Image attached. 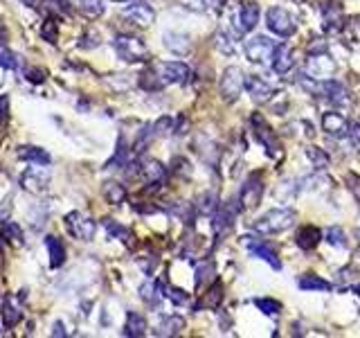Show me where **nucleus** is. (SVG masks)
<instances>
[{
    "label": "nucleus",
    "mask_w": 360,
    "mask_h": 338,
    "mask_svg": "<svg viewBox=\"0 0 360 338\" xmlns=\"http://www.w3.org/2000/svg\"><path fill=\"white\" fill-rule=\"evenodd\" d=\"M160 293H162V297H167V300L178 304V307H183V304L190 302V295H187L183 289H176L171 284H160Z\"/></svg>",
    "instance_id": "72a5a7b5"
},
{
    "label": "nucleus",
    "mask_w": 360,
    "mask_h": 338,
    "mask_svg": "<svg viewBox=\"0 0 360 338\" xmlns=\"http://www.w3.org/2000/svg\"><path fill=\"white\" fill-rule=\"evenodd\" d=\"M250 124H252V133H255L257 142L264 144L266 154L270 158H280L282 156V144H280V140H277L275 131L270 128V124L264 120V115L255 113V115L250 117Z\"/></svg>",
    "instance_id": "7ed1b4c3"
},
{
    "label": "nucleus",
    "mask_w": 360,
    "mask_h": 338,
    "mask_svg": "<svg viewBox=\"0 0 360 338\" xmlns=\"http://www.w3.org/2000/svg\"><path fill=\"white\" fill-rule=\"evenodd\" d=\"M126 21H131L133 25L137 27H149L151 23L155 21V12L151 5L146 3H131L128 7H124V12H122Z\"/></svg>",
    "instance_id": "ddd939ff"
},
{
    "label": "nucleus",
    "mask_w": 360,
    "mask_h": 338,
    "mask_svg": "<svg viewBox=\"0 0 360 338\" xmlns=\"http://www.w3.org/2000/svg\"><path fill=\"white\" fill-rule=\"evenodd\" d=\"M126 165H128V147L124 144V138H120L115 156L106 163V169H117V167H126Z\"/></svg>",
    "instance_id": "e433bc0d"
},
{
    "label": "nucleus",
    "mask_w": 360,
    "mask_h": 338,
    "mask_svg": "<svg viewBox=\"0 0 360 338\" xmlns=\"http://www.w3.org/2000/svg\"><path fill=\"white\" fill-rule=\"evenodd\" d=\"M144 334H146V318L137 311H128L126 313V325H124V336L140 338Z\"/></svg>",
    "instance_id": "b1692460"
},
{
    "label": "nucleus",
    "mask_w": 360,
    "mask_h": 338,
    "mask_svg": "<svg viewBox=\"0 0 360 338\" xmlns=\"http://www.w3.org/2000/svg\"><path fill=\"white\" fill-rule=\"evenodd\" d=\"M0 68H5V70L19 68V59H16V54L5 43H0Z\"/></svg>",
    "instance_id": "c03bdc74"
},
{
    "label": "nucleus",
    "mask_w": 360,
    "mask_h": 338,
    "mask_svg": "<svg viewBox=\"0 0 360 338\" xmlns=\"http://www.w3.org/2000/svg\"><path fill=\"white\" fill-rule=\"evenodd\" d=\"M0 316L5 320V327H14L21 323L23 318V311H21V304H19V297L16 295H5L3 297V307H0Z\"/></svg>",
    "instance_id": "6ab92c4d"
},
{
    "label": "nucleus",
    "mask_w": 360,
    "mask_h": 338,
    "mask_svg": "<svg viewBox=\"0 0 360 338\" xmlns=\"http://www.w3.org/2000/svg\"><path fill=\"white\" fill-rule=\"evenodd\" d=\"M140 174L146 183H162V179L167 176V167L151 158V160H144L140 165Z\"/></svg>",
    "instance_id": "5701e85b"
},
{
    "label": "nucleus",
    "mask_w": 360,
    "mask_h": 338,
    "mask_svg": "<svg viewBox=\"0 0 360 338\" xmlns=\"http://www.w3.org/2000/svg\"><path fill=\"white\" fill-rule=\"evenodd\" d=\"M216 47L223 54H232L234 52V45H232V41L230 38H227V34H223V32H221V34H216Z\"/></svg>",
    "instance_id": "3c124183"
},
{
    "label": "nucleus",
    "mask_w": 360,
    "mask_h": 338,
    "mask_svg": "<svg viewBox=\"0 0 360 338\" xmlns=\"http://www.w3.org/2000/svg\"><path fill=\"white\" fill-rule=\"evenodd\" d=\"M63 223H65V230L79 241H90L95 237L97 223L90 219V216H86L84 212H68Z\"/></svg>",
    "instance_id": "39448f33"
},
{
    "label": "nucleus",
    "mask_w": 360,
    "mask_h": 338,
    "mask_svg": "<svg viewBox=\"0 0 360 338\" xmlns=\"http://www.w3.org/2000/svg\"><path fill=\"white\" fill-rule=\"evenodd\" d=\"M185 329V320L180 316H167L162 318L158 327H155V336H178Z\"/></svg>",
    "instance_id": "bb28decb"
},
{
    "label": "nucleus",
    "mask_w": 360,
    "mask_h": 338,
    "mask_svg": "<svg viewBox=\"0 0 360 338\" xmlns=\"http://www.w3.org/2000/svg\"><path fill=\"white\" fill-rule=\"evenodd\" d=\"M155 72L165 84H185L190 79V66L183 61H162L155 66Z\"/></svg>",
    "instance_id": "9d476101"
},
{
    "label": "nucleus",
    "mask_w": 360,
    "mask_h": 338,
    "mask_svg": "<svg viewBox=\"0 0 360 338\" xmlns=\"http://www.w3.org/2000/svg\"><path fill=\"white\" fill-rule=\"evenodd\" d=\"M97 45H100V34H97V32H86V34L81 36V43H79L81 50H95Z\"/></svg>",
    "instance_id": "8fccbe9b"
},
{
    "label": "nucleus",
    "mask_w": 360,
    "mask_h": 338,
    "mask_svg": "<svg viewBox=\"0 0 360 338\" xmlns=\"http://www.w3.org/2000/svg\"><path fill=\"white\" fill-rule=\"evenodd\" d=\"M322 232L315 228V225H302L295 235V244L302 248V251H313V248L320 244Z\"/></svg>",
    "instance_id": "aec40b11"
},
{
    "label": "nucleus",
    "mask_w": 360,
    "mask_h": 338,
    "mask_svg": "<svg viewBox=\"0 0 360 338\" xmlns=\"http://www.w3.org/2000/svg\"><path fill=\"white\" fill-rule=\"evenodd\" d=\"M52 336H59V338H63V336H65L63 323H54V325H52Z\"/></svg>",
    "instance_id": "4d7b16f0"
},
{
    "label": "nucleus",
    "mask_w": 360,
    "mask_h": 338,
    "mask_svg": "<svg viewBox=\"0 0 360 338\" xmlns=\"http://www.w3.org/2000/svg\"><path fill=\"white\" fill-rule=\"evenodd\" d=\"M41 38L47 43H56V38H59V30H56V19H47L43 25H41Z\"/></svg>",
    "instance_id": "37998d69"
},
{
    "label": "nucleus",
    "mask_w": 360,
    "mask_h": 338,
    "mask_svg": "<svg viewBox=\"0 0 360 338\" xmlns=\"http://www.w3.org/2000/svg\"><path fill=\"white\" fill-rule=\"evenodd\" d=\"M160 291V284L158 282H144V284L140 286V297L146 302V304H151V307H155V302L160 300L162 293Z\"/></svg>",
    "instance_id": "c9c22d12"
},
{
    "label": "nucleus",
    "mask_w": 360,
    "mask_h": 338,
    "mask_svg": "<svg viewBox=\"0 0 360 338\" xmlns=\"http://www.w3.org/2000/svg\"><path fill=\"white\" fill-rule=\"evenodd\" d=\"M174 163L178 165V167H176V172H178V174H190V172H192V169H190V163H187V160L176 158Z\"/></svg>",
    "instance_id": "5fc2aeb1"
},
{
    "label": "nucleus",
    "mask_w": 360,
    "mask_h": 338,
    "mask_svg": "<svg viewBox=\"0 0 360 338\" xmlns=\"http://www.w3.org/2000/svg\"><path fill=\"white\" fill-rule=\"evenodd\" d=\"M23 3H27V5L32 7V5H34V0H23Z\"/></svg>",
    "instance_id": "13d9d810"
},
{
    "label": "nucleus",
    "mask_w": 360,
    "mask_h": 338,
    "mask_svg": "<svg viewBox=\"0 0 360 338\" xmlns=\"http://www.w3.org/2000/svg\"><path fill=\"white\" fill-rule=\"evenodd\" d=\"M320 95L329 100L333 106H347V104H351V98H349L345 84L335 82V79H324Z\"/></svg>",
    "instance_id": "dca6fc26"
},
{
    "label": "nucleus",
    "mask_w": 360,
    "mask_h": 338,
    "mask_svg": "<svg viewBox=\"0 0 360 338\" xmlns=\"http://www.w3.org/2000/svg\"><path fill=\"white\" fill-rule=\"evenodd\" d=\"M104 196L109 203L113 205H120V203H124V199H126V190H124V185H120V183H104Z\"/></svg>",
    "instance_id": "7c9ffc66"
},
{
    "label": "nucleus",
    "mask_w": 360,
    "mask_h": 338,
    "mask_svg": "<svg viewBox=\"0 0 360 338\" xmlns=\"http://www.w3.org/2000/svg\"><path fill=\"white\" fill-rule=\"evenodd\" d=\"M214 262H203V264H199V269H196V286H203L205 282H210V280H214Z\"/></svg>",
    "instance_id": "58836bf2"
},
{
    "label": "nucleus",
    "mask_w": 360,
    "mask_h": 338,
    "mask_svg": "<svg viewBox=\"0 0 360 338\" xmlns=\"http://www.w3.org/2000/svg\"><path fill=\"white\" fill-rule=\"evenodd\" d=\"M243 88H245V77H243L241 68H236V66L225 68L223 75H221V84H218L221 98H223L227 104H232L241 95Z\"/></svg>",
    "instance_id": "20e7f679"
},
{
    "label": "nucleus",
    "mask_w": 360,
    "mask_h": 338,
    "mask_svg": "<svg viewBox=\"0 0 360 338\" xmlns=\"http://www.w3.org/2000/svg\"><path fill=\"white\" fill-rule=\"evenodd\" d=\"M324 237H326V241H329V244L335 246V248H345V246H347L345 230H342L340 225H331V228L324 232Z\"/></svg>",
    "instance_id": "ea45409f"
},
{
    "label": "nucleus",
    "mask_w": 360,
    "mask_h": 338,
    "mask_svg": "<svg viewBox=\"0 0 360 338\" xmlns=\"http://www.w3.org/2000/svg\"><path fill=\"white\" fill-rule=\"evenodd\" d=\"M261 196H264V179H261L259 174H250L248 179H245L241 192H239L241 205L243 207H255V205H259Z\"/></svg>",
    "instance_id": "f8f14e48"
},
{
    "label": "nucleus",
    "mask_w": 360,
    "mask_h": 338,
    "mask_svg": "<svg viewBox=\"0 0 360 338\" xmlns=\"http://www.w3.org/2000/svg\"><path fill=\"white\" fill-rule=\"evenodd\" d=\"M297 284L302 291H331L333 289L331 282L322 280L320 275H302Z\"/></svg>",
    "instance_id": "c756f323"
},
{
    "label": "nucleus",
    "mask_w": 360,
    "mask_h": 338,
    "mask_svg": "<svg viewBox=\"0 0 360 338\" xmlns=\"http://www.w3.org/2000/svg\"><path fill=\"white\" fill-rule=\"evenodd\" d=\"M165 45L169 47L171 52H176V54H187L192 50L190 38H187L185 34H178V32H167V34H165Z\"/></svg>",
    "instance_id": "c85d7f7f"
},
{
    "label": "nucleus",
    "mask_w": 360,
    "mask_h": 338,
    "mask_svg": "<svg viewBox=\"0 0 360 338\" xmlns=\"http://www.w3.org/2000/svg\"><path fill=\"white\" fill-rule=\"evenodd\" d=\"M23 77H25L30 84H43L45 79H47L45 70L34 68V66H30V68H25V70H23Z\"/></svg>",
    "instance_id": "de8ad7c7"
},
{
    "label": "nucleus",
    "mask_w": 360,
    "mask_h": 338,
    "mask_svg": "<svg viewBox=\"0 0 360 338\" xmlns=\"http://www.w3.org/2000/svg\"><path fill=\"white\" fill-rule=\"evenodd\" d=\"M221 300H223V284L221 282H214L210 289H207V293H203L201 297V302L196 304V309H218L221 307Z\"/></svg>",
    "instance_id": "a878e982"
},
{
    "label": "nucleus",
    "mask_w": 360,
    "mask_h": 338,
    "mask_svg": "<svg viewBox=\"0 0 360 338\" xmlns=\"http://www.w3.org/2000/svg\"><path fill=\"white\" fill-rule=\"evenodd\" d=\"M183 3H185V7H190V10H194V12H205L210 0H183Z\"/></svg>",
    "instance_id": "864d4df0"
},
{
    "label": "nucleus",
    "mask_w": 360,
    "mask_h": 338,
    "mask_svg": "<svg viewBox=\"0 0 360 338\" xmlns=\"http://www.w3.org/2000/svg\"><path fill=\"white\" fill-rule=\"evenodd\" d=\"M266 25L270 32H275L277 36H284V38L293 36L297 30L295 19H293L286 10H282V7H270L266 14Z\"/></svg>",
    "instance_id": "423d86ee"
},
{
    "label": "nucleus",
    "mask_w": 360,
    "mask_h": 338,
    "mask_svg": "<svg viewBox=\"0 0 360 338\" xmlns=\"http://www.w3.org/2000/svg\"><path fill=\"white\" fill-rule=\"evenodd\" d=\"M16 156L21 160H25V163H38V165H50L52 158L47 154L45 149L41 147H32V144H25V147H19L16 149Z\"/></svg>",
    "instance_id": "4be33fe9"
},
{
    "label": "nucleus",
    "mask_w": 360,
    "mask_h": 338,
    "mask_svg": "<svg viewBox=\"0 0 360 338\" xmlns=\"http://www.w3.org/2000/svg\"><path fill=\"white\" fill-rule=\"evenodd\" d=\"M306 158L313 163L315 169H326V167H329V156H326L324 151L317 149V147H308L306 149Z\"/></svg>",
    "instance_id": "79ce46f5"
},
{
    "label": "nucleus",
    "mask_w": 360,
    "mask_h": 338,
    "mask_svg": "<svg viewBox=\"0 0 360 338\" xmlns=\"http://www.w3.org/2000/svg\"><path fill=\"white\" fill-rule=\"evenodd\" d=\"M199 210L203 214H214L218 210V199L214 192H205V194L199 199Z\"/></svg>",
    "instance_id": "a19ab883"
},
{
    "label": "nucleus",
    "mask_w": 360,
    "mask_h": 338,
    "mask_svg": "<svg viewBox=\"0 0 360 338\" xmlns=\"http://www.w3.org/2000/svg\"><path fill=\"white\" fill-rule=\"evenodd\" d=\"M151 131H153V135H167V133H171V131H174V117L162 115L158 122L151 126Z\"/></svg>",
    "instance_id": "49530a36"
},
{
    "label": "nucleus",
    "mask_w": 360,
    "mask_h": 338,
    "mask_svg": "<svg viewBox=\"0 0 360 338\" xmlns=\"http://www.w3.org/2000/svg\"><path fill=\"white\" fill-rule=\"evenodd\" d=\"M245 56L248 61L252 63H266L268 59H273V50H275V43L270 41L268 36H252L245 41L243 45Z\"/></svg>",
    "instance_id": "6e6552de"
},
{
    "label": "nucleus",
    "mask_w": 360,
    "mask_h": 338,
    "mask_svg": "<svg viewBox=\"0 0 360 338\" xmlns=\"http://www.w3.org/2000/svg\"><path fill=\"white\" fill-rule=\"evenodd\" d=\"M104 228L109 235H113L115 239H122V241H128V230L124 228V225H120L117 221L113 219H104Z\"/></svg>",
    "instance_id": "a18cd8bd"
},
{
    "label": "nucleus",
    "mask_w": 360,
    "mask_h": 338,
    "mask_svg": "<svg viewBox=\"0 0 360 338\" xmlns=\"http://www.w3.org/2000/svg\"><path fill=\"white\" fill-rule=\"evenodd\" d=\"M140 86L144 88V91L155 93V91H162L167 84L160 79V75L155 72V68H151V70H146V72H142V75H140Z\"/></svg>",
    "instance_id": "2f4dec72"
},
{
    "label": "nucleus",
    "mask_w": 360,
    "mask_h": 338,
    "mask_svg": "<svg viewBox=\"0 0 360 338\" xmlns=\"http://www.w3.org/2000/svg\"><path fill=\"white\" fill-rule=\"evenodd\" d=\"M293 223H295V212L286 210V207H275V210H268L252 221V230L259 235H275V232L289 230Z\"/></svg>",
    "instance_id": "f257e3e1"
},
{
    "label": "nucleus",
    "mask_w": 360,
    "mask_h": 338,
    "mask_svg": "<svg viewBox=\"0 0 360 338\" xmlns=\"http://www.w3.org/2000/svg\"><path fill=\"white\" fill-rule=\"evenodd\" d=\"M0 264H3V251H0Z\"/></svg>",
    "instance_id": "bf43d9fd"
},
{
    "label": "nucleus",
    "mask_w": 360,
    "mask_h": 338,
    "mask_svg": "<svg viewBox=\"0 0 360 338\" xmlns=\"http://www.w3.org/2000/svg\"><path fill=\"white\" fill-rule=\"evenodd\" d=\"M45 246H47V253H50V267L52 269L63 267V262H65V246L61 244V239L59 237H45Z\"/></svg>",
    "instance_id": "cd10ccee"
},
{
    "label": "nucleus",
    "mask_w": 360,
    "mask_h": 338,
    "mask_svg": "<svg viewBox=\"0 0 360 338\" xmlns=\"http://www.w3.org/2000/svg\"><path fill=\"white\" fill-rule=\"evenodd\" d=\"M349 30H351V34H354L356 41H360V19H351Z\"/></svg>",
    "instance_id": "6e6d98bb"
},
{
    "label": "nucleus",
    "mask_w": 360,
    "mask_h": 338,
    "mask_svg": "<svg viewBox=\"0 0 360 338\" xmlns=\"http://www.w3.org/2000/svg\"><path fill=\"white\" fill-rule=\"evenodd\" d=\"M245 91H248L255 104H266L273 100V88L261 77H245Z\"/></svg>",
    "instance_id": "a211bd4d"
},
{
    "label": "nucleus",
    "mask_w": 360,
    "mask_h": 338,
    "mask_svg": "<svg viewBox=\"0 0 360 338\" xmlns=\"http://www.w3.org/2000/svg\"><path fill=\"white\" fill-rule=\"evenodd\" d=\"M335 68H338V66H335V61L326 52L311 54L308 61H306L308 75L313 77V79H317V82H324V79H329L333 72H335Z\"/></svg>",
    "instance_id": "1a4fd4ad"
},
{
    "label": "nucleus",
    "mask_w": 360,
    "mask_h": 338,
    "mask_svg": "<svg viewBox=\"0 0 360 338\" xmlns=\"http://www.w3.org/2000/svg\"><path fill=\"white\" fill-rule=\"evenodd\" d=\"M0 235H3V239L12 241V244H21L23 228L16 221H3V225H0Z\"/></svg>",
    "instance_id": "f704fd0d"
},
{
    "label": "nucleus",
    "mask_w": 360,
    "mask_h": 338,
    "mask_svg": "<svg viewBox=\"0 0 360 338\" xmlns=\"http://www.w3.org/2000/svg\"><path fill=\"white\" fill-rule=\"evenodd\" d=\"M7 120H10V98L0 95V126H5Z\"/></svg>",
    "instance_id": "603ef678"
},
{
    "label": "nucleus",
    "mask_w": 360,
    "mask_h": 338,
    "mask_svg": "<svg viewBox=\"0 0 360 338\" xmlns=\"http://www.w3.org/2000/svg\"><path fill=\"white\" fill-rule=\"evenodd\" d=\"M322 128L333 138H342V135H347L351 131V124L349 120L342 115L338 111H326L322 115Z\"/></svg>",
    "instance_id": "2eb2a0df"
},
{
    "label": "nucleus",
    "mask_w": 360,
    "mask_h": 338,
    "mask_svg": "<svg viewBox=\"0 0 360 338\" xmlns=\"http://www.w3.org/2000/svg\"><path fill=\"white\" fill-rule=\"evenodd\" d=\"M77 10L86 16V19H100L104 14V5L102 0H75Z\"/></svg>",
    "instance_id": "473e14b6"
},
{
    "label": "nucleus",
    "mask_w": 360,
    "mask_h": 338,
    "mask_svg": "<svg viewBox=\"0 0 360 338\" xmlns=\"http://www.w3.org/2000/svg\"><path fill=\"white\" fill-rule=\"evenodd\" d=\"M50 179H52V172L47 169V165L32 163V167L25 169L21 176V185L27 192H43L47 185H50Z\"/></svg>",
    "instance_id": "0eeeda50"
},
{
    "label": "nucleus",
    "mask_w": 360,
    "mask_h": 338,
    "mask_svg": "<svg viewBox=\"0 0 360 338\" xmlns=\"http://www.w3.org/2000/svg\"><path fill=\"white\" fill-rule=\"evenodd\" d=\"M252 302H255V307L259 311H264L266 316H280V311H282V304L273 300V297H255Z\"/></svg>",
    "instance_id": "4c0bfd02"
},
{
    "label": "nucleus",
    "mask_w": 360,
    "mask_h": 338,
    "mask_svg": "<svg viewBox=\"0 0 360 338\" xmlns=\"http://www.w3.org/2000/svg\"><path fill=\"white\" fill-rule=\"evenodd\" d=\"M239 210H241V205L236 203V199L227 201V203H221L218 210H216V216H214V228H216V232H221V235H223V232L230 230L234 219H236V214H239Z\"/></svg>",
    "instance_id": "4468645a"
},
{
    "label": "nucleus",
    "mask_w": 360,
    "mask_h": 338,
    "mask_svg": "<svg viewBox=\"0 0 360 338\" xmlns=\"http://www.w3.org/2000/svg\"><path fill=\"white\" fill-rule=\"evenodd\" d=\"M41 10L52 19H65L72 14V5L70 0H41Z\"/></svg>",
    "instance_id": "393cba45"
},
{
    "label": "nucleus",
    "mask_w": 360,
    "mask_h": 338,
    "mask_svg": "<svg viewBox=\"0 0 360 338\" xmlns=\"http://www.w3.org/2000/svg\"><path fill=\"white\" fill-rule=\"evenodd\" d=\"M243 246L248 248V251L255 255V257H259V260L268 262L273 269H277V271L282 269V262H280V257H277V251L268 244V241L255 239V237H243Z\"/></svg>",
    "instance_id": "9b49d317"
},
{
    "label": "nucleus",
    "mask_w": 360,
    "mask_h": 338,
    "mask_svg": "<svg viewBox=\"0 0 360 338\" xmlns=\"http://www.w3.org/2000/svg\"><path fill=\"white\" fill-rule=\"evenodd\" d=\"M113 47H115L120 59L126 63H140L149 56V50H146L142 38L131 36V34H117L113 38Z\"/></svg>",
    "instance_id": "f03ea898"
},
{
    "label": "nucleus",
    "mask_w": 360,
    "mask_h": 338,
    "mask_svg": "<svg viewBox=\"0 0 360 338\" xmlns=\"http://www.w3.org/2000/svg\"><path fill=\"white\" fill-rule=\"evenodd\" d=\"M345 183H347L349 192L356 196V201L360 203V176L354 174V172H347V174H345Z\"/></svg>",
    "instance_id": "09e8293b"
},
{
    "label": "nucleus",
    "mask_w": 360,
    "mask_h": 338,
    "mask_svg": "<svg viewBox=\"0 0 360 338\" xmlns=\"http://www.w3.org/2000/svg\"><path fill=\"white\" fill-rule=\"evenodd\" d=\"M115 3H126V0H115Z\"/></svg>",
    "instance_id": "052dcab7"
},
{
    "label": "nucleus",
    "mask_w": 360,
    "mask_h": 338,
    "mask_svg": "<svg viewBox=\"0 0 360 338\" xmlns=\"http://www.w3.org/2000/svg\"><path fill=\"white\" fill-rule=\"evenodd\" d=\"M293 66H295L293 47L286 45V43L275 45V50H273V70L277 72V75H286V72H291Z\"/></svg>",
    "instance_id": "f3484780"
},
{
    "label": "nucleus",
    "mask_w": 360,
    "mask_h": 338,
    "mask_svg": "<svg viewBox=\"0 0 360 338\" xmlns=\"http://www.w3.org/2000/svg\"><path fill=\"white\" fill-rule=\"evenodd\" d=\"M239 32H250L255 30V25L259 23V5L257 3H243L241 10H239Z\"/></svg>",
    "instance_id": "412c9836"
}]
</instances>
